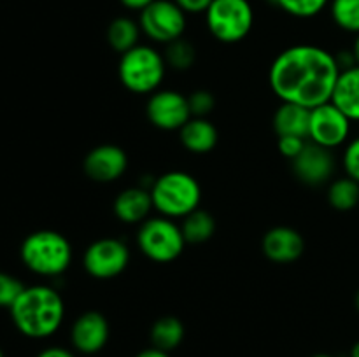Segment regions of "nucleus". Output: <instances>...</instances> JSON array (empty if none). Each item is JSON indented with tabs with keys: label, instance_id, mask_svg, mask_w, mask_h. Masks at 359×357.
<instances>
[{
	"label": "nucleus",
	"instance_id": "nucleus-1",
	"mask_svg": "<svg viewBox=\"0 0 359 357\" xmlns=\"http://www.w3.org/2000/svg\"><path fill=\"white\" fill-rule=\"evenodd\" d=\"M335 55L314 44L284 49L270 65L269 83L280 102L314 108L332 102L340 76Z\"/></svg>",
	"mask_w": 359,
	"mask_h": 357
},
{
	"label": "nucleus",
	"instance_id": "nucleus-2",
	"mask_svg": "<svg viewBox=\"0 0 359 357\" xmlns=\"http://www.w3.org/2000/svg\"><path fill=\"white\" fill-rule=\"evenodd\" d=\"M11 318L18 331L27 338H49L60 329L65 315V304L55 287H25L13 307Z\"/></svg>",
	"mask_w": 359,
	"mask_h": 357
},
{
	"label": "nucleus",
	"instance_id": "nucleus-3",
	"mask_svg": "<svg viewBox=\"0 0 359 357\" xmlns=\"http://www.w3.org/2000/svg\"><path fill=\"white\" fill-rule=\"evenodd\" d=\"M23 265L41 276H58L72 262V245L62 233L39 230L28 234L20 248Z\"/></svg>",
	"mask_w": 359,
	"mask_h": 357
},
{
	"label": "nucleus",
	"instance_id": "nucleus-4",
	"mask_svg": "<svg viewBox=\"0 0 359 357\" xmlns=\"http://www.w3.org/2000/svg\"><path fill=\"white\" fill-rule=\"evenodd\" d=\"M149 191L154 209L168 219H182L198 209L202 200L198 181L179 170L167 172L154 178Z\"/></svg>",
	"mask_w": 359,
	"mask_h": 357
},
{
	"label": "nucleus",
	"instance_id": "nucleus-5",
	"mask_svg": "<svg viewBox=\"0 0 359 357\" xmlns=\"http://www.w3.org/2000/svg\"><path fill=\"white\" fill-rule=\"evenodd\" d=\"M167 72V63L161 52L151 46L139 44L121 55L118 76L123 86L137 94L154 93Z\"/></svg>",
	"mask_w": 359,
	"mask_h": 357
},
{
	"label": "nucleus",
	"instance_id": "nucleus-6",
	"mask_svg": "<svg viewBox=\"0 0 359 357\" xmlns=\"http://www.w3.org/2000/svg\"><path fill=\"white\" fill-rule=\"evenodd\" d=\"M205 23L216 41L237 44L255 24V9L249 0H214L205 13Z\"/></svg>",
	"mask_w": 359,
	"mask_h": 357
},
{
	"label": "nucleus",
	"instance_id": "nucleus-7",
	"mask_svg": "<svg viewBox=\"0 0 359 357\" xmlns=\"http://www.w3.org/2000/svg\"><path fill=\"white\" fill-rule=\"evenodd\" d=\"M137 244L142 254L154 262H172L184 251L181 226L168 217H147L140 223Z\"/></svg>",
	"mask_w": 359,
	"mask_h": 357
},
{
	"label": "nucleus",
	"instance_id": "nucleus-8",
	"mask_svg": "<svg viewBox=\"0 0 359 357\" xmlns=\"http://www.w3.org/2000/svg\"><path fill=\"white\" fill-rule=\"evenodd\" d=\"M139 24L147 38L168 44L184 35L186 13L174 0H154L140 10Z\"/></svg>",
	"mask_w": 359,
	"mask_h": 357
},
{
	"label": "nucleus",
	"instance_id": "nucleus-9",
	"mask_svg": "<svg viewBox=\"0 0 359 357\" xmlns=\"http://www.w3.org/2000/svg\"><path fill=\"white\" fill-rule=\"evenodd\" d=\"M351 119L332 102L311 108L309 140L333 150L346 144L351 135Z\"/></svg>",
	"mask_w": 359,
	"mask_h": 357
},
{
	"label": "nucleus",
	"instance_id": "nucleus-10",
	"mask_svg": "<svg viewBox=\"0 0 359 357\" xmlns=\"http://www.w3.org/2000/svg\"><path fill=\"white\" fill-rule=\"evenodd\" d=\"M130 262V248L118 238H100L84 252V270L98 280L121 275Z\"/></svg>",
	"mask_w": 359,
	"mask_h": 357
},
{
	"label": "nucleus",
	"instance_id": "nucleus-11",
	"mask_svg": "<svg viewBox=\"0 0 359 357\" xmlns=\"http://www.w3.org/2000/svg\"><path fill=\"white\" fill-rule=\"evenodd\" d=\"M146 115L151 125L165 132H179L193 118L188 97L174 90L154 91L147 100Z\"/></svg>",
	"mask_w": 359,
	"mask_h": 357
},
{
	"label": "nucleus",
	"instance_id": "nucleus-12",
	"mask_svg": "<svg viewBox=\"0 0 359 357\" xmlns=\"http://www.w3.org/2000/svg\"><path fill=\"white\" fill-rule=\"evenodd\" d=\"M333 172H335V158H333L332 150L318 146L311 140L305 144L304 150L293 160V174L297 175L302 184L312 186V188L330 182Z\"/></svg>",
	"mask_w": 359,
	"mask_h": 357
},
{
	"label": "nucleus",
	"instance_id": "nucleus-13",
	"mask_svg": "<svg viewBox=\"0 0 359 357\" xmlns=\"http://www.w3.org/2000/svg\"><path fill=\"white\" fill-rule=\"evenodd\" d=\"M84 174L95 182L109 184L121 177L128 168V156L114 144H102L93 147L83 161Z\"/></svg>",
	"mask_w": 359,
	"mask_h": 357
},
{
	"label": "nucleus",
	"instance_id": "nucleus-14",
	"mask_svg": "<svg viewBox=\"0 0 359 357\" xmlns=\"http://www.w3.org/2000/svg\"><path fill=\"white\" fill-rule=\"evenodd\" d=\"M109 335H111V328L100 312H84L83 315L76 318L72 324V331H70V340L76 350L81 354H97L107 345Z\"/></svg>",
	"mask_w": 359,
	"mask_h": 357
},
{
	"label": "nucleus",
	"instance_id": "nucleus-15",
	"mask_svg": "<svg viewBox=\"0 0 359 357\" xmlns=\"http://www.w3.org/2000/svg\"><path fill=\"white\" fill-rule=\"evenodd\" d=\"M262 251L272 262L290 265L302 258L305 251V240L300 231L294 227L276 226L266 231L263 237Z\"/></svg>",
	"mask_w": 359,
	"mask_h": 357
},
{
	"label": "nucleus",
	"instance_id": "nucleus-16",
	"mask_svg": "<svg viewBox=\"0 0 359 357\" xmlns=\"http://www.w3.org/2000/svg\"><path fill=\"white\" fill-rule=\"evenodd\" d=\"M153 209V198L149 189L142 186L128 188L114 200V214L121 223L139 224L144 223Z\"/></svg>",
	"mask_w": 359,
	"mask_h": 357
},
{
	"label": "nucleus",
	"instance_id": "nucleus-17",
	"mask_svg": "<svg viewBox=\"0 0 359 357\" xmlns=\"http://www.w3.org/2000/svg\"><path fill=\"white\" fill-rule=\"evenodd\" d=\"M309 122H311V108L298 104L283 102L273 112L272 126L277 136H302L309 139Z\"/></svg>",
	"mask_w": 359,
	"mask_h": 357
},
{
	"label": "nucleus",
	"instance_id": "nucleus-18",
	"mask_svg": "<svg viewBox=\"0 0 359 357\" xmlns=\"http://www.w3.org/2000/svg\"><path fill=\"white\" fill-rule=\"evenodd\" d=\"M332 104L337 105L351 121H359V65L340 72Z\"/></svg>",
	"mask_w": 359,
	"mask_h": 357
},
{
	"label": "nucleus",
	"instance_id": "nucleus-19",
	"mask_svg": "<svg viewBox=\"0 0 359 357\" xmlns=\"http://www.w3.org/2000/svg\"><path fill=\"white\" fill-rule=\"evenodd\" d=\"M181 144L193 154H207L216 147L217 130L207 118H191L179 130Z\"/></svg>",
	"mask_w": 359,
	"mask_h": 357
},
{
	"label": "nucleus",
	"instance_id": "nucleus-20",
	"mask_svg": "<svg viewBox=\"0 0 359 357\" xmlns=\"http://www.w3.org/2000/svg\"><path fill=\"white\" fill-rule=\"evenodd\" d=\"M142 34L140 30L139 21L132 20L128 16H119L109 23L107 27V37L109 46L114 49L119 55H125L126 51L133 49L135 46H139V37Z\"/></svg>",
	"mask_w": 359,
	"mask_h": 357
},
{
	"label": "nucleus",
	"instance_id": "nucleus-21",
	"mask_svg": "<svg viewBox=\"0 0 359 357\" xmlns=\"http://www.w3.org/2000/svg\"><path fill=\"white\" fill-rule=\"evenodd\" d=\"M184 340V324L174 315H163L151 328V342L154 349L163 352L177 349Z\"/></svg>",
	"mask_w": 359,
	"mask_h": 357
},
{
	"label": "nucleus",
	"instance_id": "nucleus-22",
	"mask_svg": "<svg viewBox=\"0 0 359 357\" xmlns=\"http://www.w3.org/2000/svg\"><path fill=\"white\" fill-rule=\"evenodd\" d=\"M181 231L184 234L186 244H203L216 233V220H214L212 214H209L207 210L196 209L182 217Z\"/></svg>",
	"mask_w": 359,
	"mask_h": 357
},
{
	"label": "nucleus",
	"instance_id": "nucleus-23",
	"mask_svg": "<svg viewBox=\"0 0 359 357\" xmlns=\"http://www.w3.org/2000/svg\"><path fill=\"white\" fill-rule=\"evenodd\" d=\"M328 203L339 212H349L359 205V182L351 177H340L328 188Z\"/></svg>",
	"mask_w": 359,
	"mask_h": 357
},
{
	"label": "nucleus",
	"instance_id": "nucleus-24",
	"mask_svg": "<svg viewBox=\"0 0 359 357\" xmlns=\"http://www.w3.org/2000/svg\"><path fill=\"white\" fill-rule=\"evenodd\" d=\"M165 63L174 70H189L196 62V48L184 37L165 44Z\"/></svg>",
	"mask_w": 359,
	"mask_h": 357
},
{
	"label": "nucleus",
	"instance_id": "nucleus-25",
	"mask_svg": "<svg viewBox=\"0 0 359 357\" xmlns=\"http://www.w3.org/2000/svg\"><path fill=\"white\" fill-rule=\"evenodd\" d=\"M330 14L339 28L349 34H359V0H332Z\"/></svg>",
	"mask_w": 359,
	"mask_h": 357
},
{
	"label": "nucleus",
	"instance_id": "nucleus-26",
	"mask_svg": "<svg viewBox=\"0 0 359 357\" xmlns=\"http://www.w3.org/2000/svg\"><path fill=\"white\" fill-rule=\"evenodd\" d=\"M332 0H273L279 9L293 18H314L330 6Z\"/></svg>",
	"mask_w": 359,
	"mask_h": 357
},
{
	"label": "nucleus",
	"instance_id": "nucleus-27",
	"mask_svg": "<svg viewBox=\"0 0 359 357\" xmlns=\"http://www.w3.org/2000/svg\"><path fill=\"white\" fill-rule=\"evenodd\" d=\"M25 286L14 275L0 272V308H11L23 293Z\"/></svg>",
	"mask_w": 359,
	"mask_h": 357
},
{
	"label": "nucleus",
	"instance_id": "nucleus-28",
	"mask_svg": "<svg viewBox=\"0 0 359 357\" xmlns=\"http://www.w3.org/2000/svg\"><path fill=\"white\" fill-rule=\"evenodd\" d=\"M193 118H207L216 107V98L209 90H196L188 97Z\"/></svg>",
	"mask_w": 359,
	"mask_h": 357
},
{
	"label": "nucleus",
	"instance_id": "nucleus-29",
	"mask_svg": "<svg viewBox=\"0 0 359 357\" xmlns=\"http://www.w3.org/2000/svg\"><path fill=\"white\" fill-rule=\"evenodd\" d=\"M342 164L347 177L354 178V181L359 182V136L351 140V142L346 146V149H344V156H342Z\"/></svg>",
	"mask_w": 359,
	"mask_h": 357
},
{
	"label": "nucleus",
	"instance_id": "nucleus-30",
	"mask_svg": "<svg viewBox=\"0 0 359 357\" xmlns=\"http://www.w3.org/2000/svg\"><path fill=\"white\" fill-rule=\"evenodd\" d=\"M309 140L302 139V136H279V142H277V146H279V153L283 154L284 158H287V160L293 161L294 158H297L298 154L304 150L305 144Z\"/></svg>",
	"mask_w": 359,
	"mask_h": 357
},
{
	"label": "nucleus",
	"instance_id": "nucleus-31",
	"mask_svg": "<svg viewBox=\"0 0 359 357\" xmlns=\"http://www.w3.org/2000/svg\"><path fill=\"white\" fill-rule=\"evenodd\" d=\"M186 14H205L214 0H174Z\"/></svg>",
	"mask_w": 359,
	"mask_h": 357
},
{
	"label": "nucleus",
	"instance_id": "nucleus-32",
	"mask_svg": "<svg viewBox=\"0 0 359 357\" xmlns=\"http://www.w3.org/2000/svg\"><path fill=\"white\" fill-rule=\"evenodd\" d=\"M37 357H74V354L63 346H48V349L41 350Z\"/></svg>",
	"mask_w": 359,
	"mask_h": 357
},
{
	"label": "nucleus",
	"instance_id": "nucleus-33",
	"mask_svg": "<svg viewBox=\"0 0 359 357\" xmlns=\"http://www.w3.org/2000/svg\"><path fill=\"white\" fill-rule=\"evenodd\" d=\"M119 2L123 4V6L126 7V9H130V10H142V9H146L147 6H149V4H153L154 0H119Z\"/></svg>",
	"mask_w": 359,
	"mask_h": 357
},
{
	"label": "nucleus",
	"instance_id": "nucleus-34",
	"mask_svg": "<svg viewBox=\"0 0 359 357\" xmlns=\"http://www.w3.org/2000/svg\"><path fill=\"white\" fill-rule=\"evenodd\" d=\"M135 357H170V356H168V352H163V350L151 346V349H146L140 354H137Z\"/></svg>",
	"mask_w": 359,
	"mask_h": 357
},
{
	"label": "nucleus",
	"instance_id": "nucleus-35",
	"mask_svg": "<svg viewBox=\"0 0 359 357\" xmlns=\"http://www.w3.org/2000/svg\"><path fill=\"white\" fill-rule=\"evenodd\" d=\"M353 55L356 58V65H359V34L354 38V44H353Z\"/></svg>",
	"mask_w": 359,
	"mask_h": 357
},
{
	"label": "nucleus",
	"instance_id": "nucleus-36",
	"mask_svg": "<svg viewBox=\"0 0 359 357\" xmlns=\"http://www.w3.org/2000/svg\"><path fill=\"white\" fill-rule=\"evenodd\" d=\"M351 357H359V342H356L351 349Z\"/></svg>",
	"mask_w": 359,
	"mask_h": 357
},
{
	"label": "nucleus",
	"instance_id": "nucleus-37",
	"mask_svg": "<svg viewBox=\"0 0 359 357\" xmlns=\"http://www.w3.org/2000/svg\"><path fill=\"white\" fill-rule=\"evenodd\" d=\"M354 303H356V308H358V312H359V289H358V293H356V300H354Z\"/></svg>",
	"mask_w": 359,
	"mask_h": 357
},
{
	"label": "nucleus",
	"instance_id": "nucleus-38",
	"mask_svg": "<svg viewBox=\"0 0 359 357\" xmlns=\"http://www.w3.org/2000/svg\"><path fill=\"white\" fill-rule=\"evenodd\" d=\"M312 357H333V356H330V354H316V356Z\"/></svg>",
	"mask_w": 359,
	"mask_h": 357
},
{
	"label": "nucleus",
	"instance_id": "nucleus-39",
	"mask_svg": "<svg viewBox=\"0 0 359 357\" xmlns=\"http://www.w3.org/2000/svg\"><path fill=\"white\" fill-rule=\"evenodd\" d=\"M0 357H4V352H2V349H0Z\"/></svg>",
	"mask_w": 359,
	"mask_h": 357
}]
</instances>
